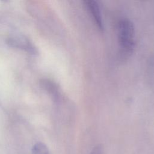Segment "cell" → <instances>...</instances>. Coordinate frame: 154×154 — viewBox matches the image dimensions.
<instances>
[{
    "label": "cell",
    "mask_w": 154,
    "mask_h": 154,
    "mask_svg": "<svg viewBox=\"0 0 154 154\" xmlns=\"http://www.w3.org/2000/svg\"><path fill=\"white\" fill-rule=\"evenodd\" d=\"M118 38L121 48L125 52H131L135 43V28L129 19L121 20L118 24Z\"/></svg>",
    "instance_id": "1"
},
{
    "label": "cell",
    "mask_w": 154,
    "mask_h": 154,
    "mask_svg": "<svg viewBox=\"0 0 154 154\" xmlns=\"http://www.w3.org/2000/svg\"><path fill=\"white\" fill-rule=\"evenodd\" d=\"M84 2L85 4V7L87 8V10L94 20L98 28L100 30H102L103 28L102 18L100 8L97 2L93 0H87L84 1Z\"/></svg>",
    "instance_id": "2"
},
{
    "label": "cell",
    "mask_w": 154,
    "mask_h": 154,
    "mask_svg": "<svg viewBox=\"0 0 154 154\" xmlns=\"http://www.w3.org/2000/svg\"><path fill=\"white\" fill-rule=\"evenodd\" d=\"M10 43L11 44H13L14 46L27 49L29 50V51H31V50L33 49L32 46H31V45H30L29 42L26 38H20V37L10 38Z\"/></svg>",
    "instance_id": "3"
},
{
    "label": "cell",
    "mask_w": 154,
    "mask_h": 154,
    "mask_svg": "<svg viewBox=\"0 0 154 154\" xmlns=\"http://www.w3.org/2000/svg\"><path fill=\"white\" fill-rule=\"evenodd\" d=\"M32 154H49V152L45 144L38 143L33 146Z\"/></svg>",
    "instance_id": "4"
},
{
    "label": "cell",
    "mask_w": 154,
    "mask_h": 154,
    "mask_svg": "<svg viewBox=\"0 0 154 154\" xmlns=\"http://www.w3.org/2000/svg\"><path fill=\"white\" fill-rule=\"evenodd\" d=\"M90 154H102V148L100 145L95 146Z\"/></svg>",
    "instance_id": "5"
}]
</instances>
